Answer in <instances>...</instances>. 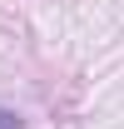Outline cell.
Returning a JSON list of instances; mask_svg holds the SVG:
<instances>
[{"instance_id": "6da1fadb", "label": "cell", "mask_w": 124, "mask_h": 129, "mask_svg": "<svg viewBox=\"0 0 124 129\" xmlns=\"http://www.w3.org/2000/svg\"><path fill=\"white\" fill-rule=\"evenodd\" d=\"M0 129H20V114H10V109H0Z\"/></svg>"}]
</instances>
